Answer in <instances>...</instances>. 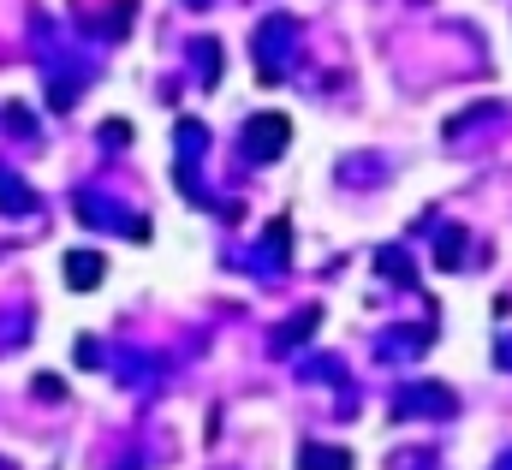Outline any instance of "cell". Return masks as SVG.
Listing matches in <instances>:
<instances>
[{
    "label": "cell",
    "mask_w": 512,
    "mask_h": 470,
    "mask_svg": "<svg viewBox=\"0 0 512 470\" xmlns=\"http://www.w3.org/2000/svg\"><path fill=\"white\" fill-rule=\"evenodd\" d=\"M96 274H102L96 256H72V286H96Z\"/></svg>",
    "instance_id": "1"
}]
</instances>
